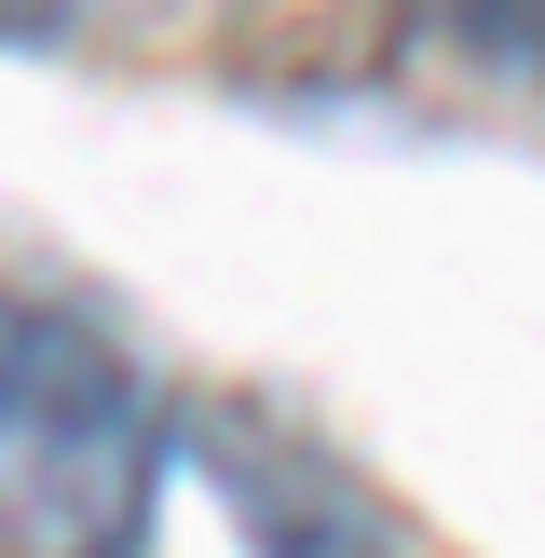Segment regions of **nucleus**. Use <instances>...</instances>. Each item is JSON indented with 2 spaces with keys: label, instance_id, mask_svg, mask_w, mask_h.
I'll return each mask as SVG.
<instances>
[{
  "label": "nucleus",
  "instance_id": "nucleus-1",
  "mask_svg": "<svg viewBox=\"0 0 545 558\" xmlns=\"http://www.w3.org/2000/svg\"><path fill=\"white\" fill-rule=\"evenodd\" d=\"M178 409L123 327L14 300L0 327V558H150Z\"/></svg>",
  "mask_w": 545,
  "mask_h": 558
},
{
  "label": "nucleus",
  "instance_id": "nucleus-2",
  "mask_svg": "<svg viewBox=\"0 0 545 558\" xmlns=\"http://www.w3.org/2000/svg\"><path fill=\"white\" fill-rule=\"evenodd\" d=\"M178 463L232 505L245 558H409V518L382 505L327 436L272 423V409H232V396L178 409Z\"/></svg>",
  "mask_w": 545,
  "mask_h": 558
},
{
  "label": "nucleus",
  "instance_id": "nucleus-3",
  "mask_svg": "<svg viewBox=\"0 0 545 558\" xmlns=\"http://www.w3.org/2000/svg\"><path fill=\"white\" fill-rule=\"evenodd\" d=\"M409 54L396 0H232L218 27V69L272 109H327V96H368L382 69Z\"/></svg>",
  "mask_w": 545,
  "mask_h": 558
},
{
  "label": "nucleus",
  "instance_id": "nucleus-4",
  "mask_svg": "<svg viewBox=\"0 0 545 558\" xmlns=\"http://www.w3.org/2000/svg\"><path fill=\"white\" fill-rule=\"evenodd\" d=\"M396 14H409V54L545 109V0H396Z\"/></svg>",
  "mask_w": 545,
  "mask_h": 558
},
{
  "label": "nucleus",
  "instance_id": "nucleus-5",
  "mask_svg": "<svg viewBox=\"0 0 545 558\" xmlns=\"http://www.w3.org/2000/svg\"><path fill=\"white\" fill-rule=\"evenodd\" d=\"M96 27V0H0V54H55Z\"/></svg>",
  "mask_w": 545,
  "mask_h": 558
},
{
  "label": "nucleus",
  "instance_id": "nucleus-6",
  "mask_svg": "<svg viewBox=\"0 0 545 558\" xmlns=\"http://www.w3.org/2000/svg\"><path fill=\"white\" fill-rule=\"evenodd\" d=\"M0 327H14V300H0Z\"/></svg>",
  "mask_w": 545,
  "mask_h": 558
}]
</instances>
